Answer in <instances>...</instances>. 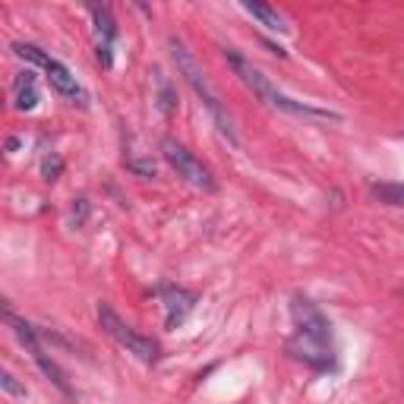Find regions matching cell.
<instances>
[{"label": "cell", "mask_w": 404, "mask_h": 404, "mask_svg": "<svg viewBox=\"0 0 404 404\" xmlns=\"http://www.w3.org/2000/svg\"><path fill=\"white\" fill-rule=\"evenodd\" d=\"M225 57L227 63L234 67V73L240 76V83L247 86L250 92H253L259 102H266L268 108H278V111H288V114H309V117H322V120H338V114H332V111H322V108H313V104H303V102H294V98H288L284 92H278L272 83H268L266 76L259 73V70L253 67V63L247 60L243 54H237L234 48H225Z\"/></svg>", "instance_id": "1"}, {"label": "cell", "mask_w": 404, "mask_h": 404, "mask_svg": "<svg viewBox=\"0 0 404 404\" xmlns=\"http://www.w3.org/2000/svg\"><path fill=\"white\" fill-rule=\"evenodd\" d=\"M171 54H174V63H177L180 76H184L186 83H190V89L196 92V95L202 98V104L209 108V114H212V120L218 124L221 136H227V143L237 145V133H234L231 117H227V111H225V104H221L218 92L212 89V83H209V76L202 73V67L196 63V57L186 51V45L180 42V38H171Z\"/></svg>", "instance_id": "2"}, {"label": "cell", "mask_w": 404, "mask_h": 404, "mask_svg": "<svg viewBox=\"0 0 404 404\" xmlns=\"http://www.w3.org/2000/svg\"><path fill=\"white\" fill-rule=\"evenodd\" d=\"M294 316H297V335L307 341V348H297V357L313 366H329L332 354H329V338H332V325L325 322V316L307 300L294 303Z\"/></svg>", "instance_id": "3"}, {"label": "cell", "mask_w": 404, "mask_h": 404, "mask_svg": "<svg viewBox=\"0 0 404 404\" xmlns=\"http://www.w3.org/2000/svg\"><path fill=\"white\" fill-rule=\"evenodd\" d=\"M98 322H102L104 335H111L117 344H120V348H127V354L139 357L143 363H155L158 360V341H155V338L139 335L130 322L120 319V316H117L108 303H98Z\"/></svg>", "instance_id": "4"}, {"label": "cell", "mask_w": 404, "mask_h": 404, "mask_svg": "<svg viewBox=\"0 0 404 404\" xmlns=\"http://www.w3.org/2000/svg\"><path fill=\"white\" fill-rule=\"evenodd\" d=\"M161 155H165V161L177 171V177H184L190 186H196V190H206V193H215L218 190V184H215L212 171H209L202 161H199L196 155H193L186 145H180L177 139H165L161 143Z\"/></svg>", "instance_id": "5"}, {"label": "cell", "mask_w": 404, "mask_h": 404, "mask_svg": "<svg viewBox=\"0 0 404 404\" xmlns=\"http://www.w3.org/2000/svg\"><path fill=\"white\" fill-rule=\"evenodd\" d=\"M45 73H48V79H51V86H54V92H60L63 98H70V102H79V104H86V92H83V86L76 83V76L70 73L67 67H63L60 60H54V57H48V63H45Z\"/></svg>", "instance_id": "6"}, {"label": "cell", "mask_w": 404, "mask_h": 404, "mask_svg": "<svg viewBox=\"0 0 404 404\" xmlns=\"http://www.w3.org/2000/svg\"><path fill=\"white\" fill-rule=\"evenodd\" d=\"M161 300H165V307H168V325H180V322L193 313V307H196V297H193L190 291L171 288V284L161 288Z\"/></svg>", "instance_id": "7"}, {"label": "cell", "mask_w": 404, "mask_h": 404, "mask_svg": "<svg viewBox=\"0 0 404 404\" xmlns=\"http://www.w3.org/2000/svg\"><path fill=\"white\" fill-rule=\"evenodd\" d=\"M13 98H16V108L19 111H32L38 104V86H35V76L29 70L13 79Z\"/></svg>", "instance_id": "8"}, {"label": "cell", "mask_w": 404, "mask_h": 404, "mask_svg": "<svg viewBox=\"0 0 404 404\" xmlns=\"http://www.w3.org/2000/svg\"><path fill=\"white\" fill-rule=\"evenodd\" d=\"M89 13H92V19H95L98 42L111 45V42H114V35H117V26H114V16H111V10L108 7H95V3H92Z\"/></svg>", "instance_id": "9"}, {"label": "cell", "mask_w": 404, "mask_h": 404, "mask_svg": "<svg viewBox=\"0 0 404 404\" xmlns=\"http://www.w3.org/2000/svg\"><path fill=\"white\" fill-rule=\"evenodd\" d=\"M155 86H158V108H161V114H165V117H171L174 111H177V95H174L171 83L165 79L161 70H155Z\"/></svg>", "instance_id": "10"}, {"label": "cell", "mask_w": 404, "mask_h": 404, "mask_svg": "<svg viewBox=\"0 0 404 404\" xmlns=\"http://www.w3.org/2000/svg\"><path fill=\"white\" fill-rule=\"evenodd\" d=\"M243 10H247L253 19H259L266 29H272V32H284V29H288V26H284V19H281L275 10L262 7V3H243Z\"/></svg>", "instance_id": "11"}, {"label": "cell", "mask_w": 404, "mask_h": 404, "mask_svg": "<svg viewBox=\"0 0 404 404\" xmlns=\"http://www.w3.org/2000/svg\"><path fill=\"white\" fill-rule=\"evenodd\" d=\"M0 389L7 391V395H13V398H26V385H22L3 363H0Z\"/></svg>", "instance_id": "12"}, {"label": "cell", "mask_w": 404, "mask_h": 404, "mask_svg": "<svg viewBox=\"0 0 404 404\" xmlns=\"http://www.w3.org/2000/svg\"><path fill=\"white\" fill-rule=\"evenodd\" d=\"M373 196H379V202H389V206H401V186L398 184H376Z\"/></svg>", "instance_id": "13"}, {"label": "cell", "mask_w": 404, "mask_h": 404, "mask_svg": "<svg viewBox=\"0 0 404 404\" xmlns=\"http://www.w3.org/2000/svg\"><path fill=\"white\" fill-rule=\"evenodd\" d=\"M13 51H16V57L35 63V67H45V63H48V54H45L42 48H35V45H13Z\"/></svg>", "instance_id": "14"}, {"label": "cell", "mask_w": 404, "mask_h": 404, "mask_svg": "<svg viewBox=\"0 0 404 404\" xmlns=\"http://www.w3.org/2000/svg\"><path fill=\"white\" fill-rule=\"evenodd\" d=\"M95 57H98V63H102L104 70H111V63H114V57H111V45H102V42H98Z\"/></svg>", "instance_id": "15"}, {"label": "cell", "mask_w": 404, "mask_h": 404, "mask_svg": "<svg viewBox=\"0 0 404 404\" xmlns=\"http://www.w3.org/2000/svg\"><path fill=\"white\" fill-rule=\"evenodd\" d=\"M60 168H63V161H60V158H54V161H51V158H48V161H45V168H42V171H45V180H57Z\"/></svg>", "instance_id": "16"}, {"label": "cell", "mask_w": 404, "mask_h": 404, "mask_svg": "<svg viewBox=\"0 0 404 404\" xmlns=\"http://www.w3.org/2000/svg\"><path fill=\"white\" fill-rule=\"evenodd\" d=\"M130 171H136V174H143V177H155V165L152 161H130Z\"/></svg>", "instance_id": "17"}, {"label": "cell", "mask_w": 404, "mask_h": 404, "mask_svg": "<svg viewBox=\"0 0 404 404\" xmlns=\"http://www.w3.org/2000/svg\"><path fill=\"white\" fill-rule=\"evenodd\" d=\"M0 319L7 322V325H16V322H19L13 313H10V307H7V303H3V300H0Z\"/></svg>", "instance_id": "18"}]
</instances>
